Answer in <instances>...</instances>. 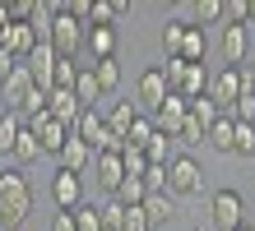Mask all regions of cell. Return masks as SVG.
<instances>
[{"label":"cell","instance_id":"obj_27","mask_svg":"<svg viewBox=\"0 0 255 231\" xmlns=\"http://www.w3.org/2000/svg\"><path fill=\"white\" fill-rule=\"evenodd\" d=\"M70 222H74V231H102V213H98V204H79L70 213Z\"/></svg>","mask_w":255,"mask_h":231},{"label":"cell","instance_id":"obj_33","mask_svg":"<svg viewBox=\"0 0 255 231\" xmlns=\"http://www.w3.org/2000/svg\"><path fill=\"white\" fill-rule=\"evenodd\" d=\"M204 134H209V130L200 125V120H190V111H186V125L176 130V144H186V148H200V144H204Z\"/></svg>","mask_w":255,"mask_h":231},{"label":"cell","instance_id":"obj_3","mask_svg":"<svg viewBox=\"0 0 255 231\" xmlns=\"http://www.w3.org/2000/svg\"><path fill=\"white\" fill-rule=\"evenodd\" d=\"M204 190V166L190 157V153H176V157L167 162V194L176 199H195Z\"/></svg>","mask_w":255,"mask_h":231},{"label":"cell","instance_id":"obj_46","mask_svg":"<svg viewBox=\"0 0 255 231\" xmlns=\"http://www.w3.org/2000/svg\"><path fill=\"white\" fill-rule=\"evenodd\" d=\"M237 231H255V227H237Z\"/></svg>","mask_w":255,"mask_h":231},{"label":"cell","instance_id":"obj_47","mask_svg":"<svg viewBox=\"0 0 255 231\" xmlns=\"http://www.w3.org/2000/svg\"><path fill=\"white\" fill-rule=\"evenodd\" d=\"M251 130H255V120H251Z\"/></svg>","mask_w":255,"mask_h":231},{"label":"cell","instance_id":"obj_8","mask_svg":"<svg viewBox=\"0 0 255 231\" xmlns=\"http://www.w3.org/2000/svg\"><path fill=\"white\" fill-rule=\"evenodd\" d=\"M56 60H61V56L51 51V42H47V37H42V42L33 46V51L23 56V70L33 74V88H42V92H51V70H56Z\"/></svg>","mask_w":255,"mask_h":231},{"label":"cell","instance_id":"obj_18","mask_svg":"<svg viewBox=\"0 0 255 231\" xmlns=\"http://www.w3.org/2000/svg\"><path fill=\"white\" fill-rule=\"evenodd\" d=\"M176 97H186V102L209 97V70H204V65H186L181 83H176Z\"/></svg>","mask_w":255,"mask_h":231},{"label":"cell","instance_id":"obj_2","mask_svg":"<svg viewBox=\"0 0 255 231\" xmlns=\"http://www.w3.org/2000/svg\"><path fill=\"white\" fill-rule=\"evenodd\" d=\"M47 9H51V23H47L51 51L61 56V60H74V56H79V46H84V37H88V23L74 19V14H65L61 5H47Z\"/></svg>","mask_w":255,"mask_h":231},{"label":"cell","instance_id":"obj_31","mask_svg":"<svg viewBox=\"0 0 255 231\" xmlns=\"http://www.w3.org/2000/svg\"><path fill=\"white\" fill-rule=\"evenodd\" d=\"M98 213H102V231H121V218H126V204H121V199L98 204Z\"/></svg>","mask_w":255,"mask_h":231},{"label":"cell","instance_id":"obj_20","mask_svg":"<svg viewBox=\"0 0 255 231\" xmlns=\"http://www.w3.org/2000/svg\"><path fill=\"white\" fill-rule=\"evenodd\" d=\"M9 157H14V166H19V171H23V166H33L37 157H42V144H37V134L33 130H19V139H14V148H9Z\"/></svg>","mask_w":255,"mask_h":231},{"label":"cell","instance_id":"obj_7","mask_svg":"<svg viewBox=\"0 0 255 231\" xmlns=\"http://www.w3.org/2000/svg\"><path fill=\"white\" fill-rule=\"evenodd\" d=\"M42 37H47V28H42V23H5V33H0V51L23 65V56L33 51Z\"/></svg>","mask_w":255,"mask_h":231},{"label":"cell","instance_id":"obj_14","mask_svg":"<svg viewBox=\"0 0 255 231\" xmlns=\"http://www.w3.org/2000/svg\"><path fill=\"white\" fill-rule=\"evenodd\" d=\"M56 162H61V171H70V176H84V166L93 162V148H88L84 139H74V134H70V139H65V148L56 153Z\"/></svg>","mask_w":255,"mask_h":231},{"label":"cell","instance_id":"obj_23","mask_svg":"<svg viewBox=\"0 0 255 231\" xmlns=\"http://www.w3.org/2000/svg\"><path fill=\"white\" fill-rule=\"evenodd\" d=\"M204 144L214 148V153H228V157H232V144H237V125H232L228 116H218L214 125H209V134H204Z\"/></svg>","mask_w":255,"mask_h":231},{"label":"cell","instance_id":"obj_21","mask_svg":"<svg viewBox=\"0 0 255 231\" xmlns=\"http://www.w3.org/2000/svg\"><path fill=\"white\" fill-rule=\"evenodd\" d=\"M88 74H93V83H98L102 97H112V92L121 88V65H116V60H93V65H88Z\"/></svg>","mask_w":255,"mask_h":231},{"label":"cell","instance_id":"obj_6","mask_svg":"<svg viewBox=\"0 0 255 231\" xmlns=\"http://www.w3.org/2000/svg\"><path fill=\"white\" fill-rule=\"evenodd\" d=\"M167 102V79H162V70L158 65H148L139 79H134V106H139V116L153 120V111Z\"/></svg>","mask_w":255,"mask_h":231},{"label":"cell","instance_id":"obj_26","mask_svg":"<svg viewBox=\"0 0 255 231\" xmlns=\"http://www.w3.org/2000/svg\"><path fill=\"white\" fill-rule=\"evenodd\" d=\"M112 199H121L126 208H139L144 199H148V190H144V180H134V176H126V180H121V190H116Z\"/></svg>","mask_w":255,"mask_h":231},{"label":"cell","instance_id":"obj_44","mask_svg":"<svg viewBox=\"0 0 255 231\" xmlns=\"http://www.w3.org/2000/svg\"><path fill=\"white\" fill-rule=\"evenodd\" d=\"M5 23H9V5H0V33H5Z\"/></svg>","mask_w":255,"mask_h":231},{"label":"cell","instance_id":"obj_10","mask_svg":"<svg viewBox=\"0 0 255 231\" xmlns=\"http://www.w3.org/2000/svg\"><path fill=\"white\" fill-rule=\"evenodd\" d=\"M51 204H56V213H74L84 204V180L70 171H56L51 176Z\"/></svg>","mask_w":255,"mask_h":231},{"label":"cell","instance_id":"obj_24","mask_svg":"<svg viewBox=\"0 0 255 231\" xmlns=\"http://www.w3.org/2000/svg\"><path fill=\"white\" fill-rule=\"evenodd\" d=\"M134 116H139V106H134V102H116L112 111L102 116V120H107V134H116V139H126V130L134 125Z\"/></svg>","mask_w":255,"mask_h":231},{"label":"cell","instance_id":"obj_11","mask_svg":"<svg viewBox=\"0 0 255 231\" xmlns=\"http://www.w3.org/2000/svg\"><path fill=\"white\" fill-rule=\"evenodd\" d=\"M28 92H33V74H28L23 65H14L5 79H0V102H5L9 111H19V106L28 102Z\"/></svg>","mask_w":255,"mask_h":231},{"label":"cell","instance_id":"obj_38","mask_svg":"<svg viewBox=\"0 0 255 231\" xmlns=\"http://www.w3.org/2000/svg\"><path fill=\"white\" fill-rule=\"evenodd\" d=\"M121 231H153L144 218V208H126V218H121Z\"/></svg>","mask_w":255,"mask_h":231},{"label":"cell","instance_id":"obj_4","mask_svg":"<svg viewBox=\"0 0 255 231\" xmlns=\"http://www.w3.org/2000/svg\"><path fill=\"white\" fill-rule=\"evenodd\" d=\"M209 222H214V231L246 227V199H242V190H214L209 194Z\"/></svg>","mask_w":255,"mask_h":231},{"label":"cell","instance_id":"obj_29","mask_svg":"<svg viewBox=\"0 0 255 231\" xmlns=\"http://www.w3.org/2000/svg\"><path fill=\"white\" fill-rule=\"evenodd\" d=\"M19 130H23V116H19V111H5V116H0V153H9V148H14Z\"/></svg>","mask_w":255,"mask_h":231},{"label":"cell","instance_id":"obj_17","mask_svg":"<svg viewBox=\"0 0 255 231\" xmlns=\"http://www.w3.org/2000/svg\"><path fill=\"white\" fill-rule=\"evenodd\" d=\"M126 0H93L88 5V28H116V19H126Z\"/></svg>","mask_w":255,"mask_h":231},{"label":"cell","instance_id":"obj_37","mask_svg":"<svg viewBox=\"0 0 255 231\" xmlns=\"http://www.w3.org/2000/svg\"><path fill=\"white\" fill-rule=\"evenodd\" d=\"M144 190L148 194H167V166H148L144 171Z\"/></svg>","mask_w":255,"mask_h":231},{"label":"cell","instance_id":"obj_41","mask_svg":"<svg viewBox=\"0 0 255 231\" xmlns=\"http://www.w3.org/2000/svg\"><path fill=\"white\" fill-rule=\"evenodd\" d=\"M51 231H74V222H70V213H56V218H51Z\"/></svg>","mask_w":255,"mask_h":231},{"label":"cell","instance_id":"obj_43","mask_svg":"<svg viewBox=\"0 0 255 231\" xmlns=\"http://www.w3.org/2000/svg\"><path fill=\"white\" fill-rule=\"evenodd\" d=\"M246 92L255 97V70H246Z\"/></svg>","mask_w":255,"mask_h":231},{"label":"cell","instance_id":"obj_35","mask_svg":"<svg viewBox=\"0 0 255 231\" xmlns=\"http://www.w3.org/2000/svg\"><path fill=\"white\" fill-rule=\"evenodd\" d=\"M74 79H79V65H74V60H56V70H51V88H74Z\"/></svg>","mask_w":255,"mask_h":231},{"label":"cell","instance_id":"obj_13","mask_svg":"<svg viewBox=\"0 0 255 231\" xmlns=\"http://www.w3.org/2000/svg\"><path fill=\"white\" fill-rule=\"evenodd\" d=\"M93 180H98L107 194H116V190H121V180H126L121 153H98V157H93Z\"/></svg>","mask_w":255,"mask_h":231},{"label":"cell","instance_id":"obj_30","mask_svg":"<svg viewBox=\"0 0 255 231\" xmlns=\"http://www.w3.org/2000/svg\"><path fill=\"white\" fill-rule=\"evenodd\" d=\"M148 134H153V120H148V116H134V125L126 130L121 144H126V148H144V144H148Z\"/></svg>","mask_w":255,"mask_h":231},{"label":"cell","instance_id":"obj_32","mask_svg":"<svg viewBox=\"0 0 255 231\" xmlns=\"http://www.w3.org/2000/svg\"><path fill=\"white\" fill-rule=\"evenodd\" d=\"M186 111H190V120H200V125H204V130H209V125H214V120H218V116H223V111H218V106H214V102H209V97H195V102L186 106Z\"/></svg>","mask_w":255,"mask_h":231},{"label":"cell","instance_id":"obj_22","mask_svg":"<svg viewBox=\"0 0 255 231\" xmlns=\"http://www.w3.org/2000/svg\"><path fill=\"white\" fill-rule=\"evenodd\" d=\"M172 144H176V139H167L162 130H153V134H148V144H144L139 153H144V162H148V166H167V162L176 157V153H172Z\"/></svg>","mask_w":255,"mask_h":231},{"label":"cell","instance_id":"obj_39","mask_svg":"<svg viewBox=\"0 0 255 231\" xmlns=\"http://www.w3.org/2000/svg\"><path fill=\"white\" fill-rule=\"evenodd\" d=\"M162 70V79H167V92H176V83H181V74H186V60H167V65H158Z\"/></svg>","mask_w":255,"mask_h":231},{"label":"cell","instance_id":"obj_42","mask_svg":"<svg viewBox=\"0 0 255 231\" xmlns=\"http://www.w3.org/2000/svg\"><path fill=\"white\" fill-rule=\"evenodd\" d=\"M14 65H19V60H9V56H5V51H0V79H5V74H9V70H14Z\"/></svg>","mask_w":255,"mask_h":231},{"label":"cell","instance_id":"obj_1","mask_svg":"<svg viewBox=\"0 0 255 231\" xmlns=\"http://www.w3.org/2000/svg\"><path fill=\"white\" fill-rule=\"evenodd\" d=\"M33 213V185L19 166L0 171V231H19Z\"/></svg>","mask_w":255,"mask_h":231},{"label":"cell","instance_id":"obj_19","mask_svg":"<svg viewBox=\"0 0 255 231\" xmlns=\"http://www.w3.org/2000/svg\"><path fill=\"white\" fill-rule=\"evenodd\" d=\"M139 208H144L148 227H167V222L176 218V199H172V194H148V199H144Z\"/></svg>","mask_w":255,"mask_h":231},{"label":"cell","instance_id":"obj_36","mask_svg":"<svg viewBox=\"0 0 255 231\" xmlns=\"http://www.w3.org/2000/svg\"><path fill=\"white\" fill-rule=\"evenodd\" d=\"M232 157H255V130H251V125H237V144H232Z\"/></svg>","mask_w":255,"mask_h":231},{"label":"cell","instance_id":"obj_15","mask_svg":"<svg viewBox=\"0 0 255 231\" xmlns=\"http://www.w3.org/2000/svg\"><path fill=\"white\" fill-rule=\"evenodd\" d=\"M223 60H228V65H237V70H242V60H246V51H251V37H246V28L242 23H228V28H223Z\"/></svg>","mask_w":255,"mask_h":231},{"label":"cell","instance_id":"obj_12","mask_svg":"<svg viewBox=\"0 0 255 231\" xmlns=\"http://www.w3.org/2000/svg\"><path fill=\"white\" fill-rule=\"evenodd\" d=\"M186 106H190L186 97H176V92H167V102H162L158 111H153V130H162L167 139H176V130L186 125Z\"/></svg>","mask_w":255,"mask_h":231},{"label":"cell","instance_id":"obj_25","mask_svg":"<svg viewBox=\"0 0 255 231\" xmlns=\"http://www.w3.org/2000/svg\"><path fill=\"white\" fill-rule=\"evenodd\" d=\"M204 51H209L204 28H186V42H181V56H176V60H186V65H204Z\"/></svg>","mask_w":255,"mask_h":231},{"label":"cell","instance_id":"obj_40","mask_svg":"<svg viewBox=\"0 0 255 231\" xmlns=\"http://www.w3.org/2000/svg\"><path fill=\"white\" fill-rule=\"evenodd\" d=\"M223 14H228L232 23H242V28H246V0H232V5H223Z\"/></svg>","mask_w":255,"mask_h":231},{"label":"cell","instance_id":"obj_34","mask_svg":"<svg viewBox=\"0 0 255 231\" xmlns=\"http://www.w3.org/2000/svg\"><path fill=\"white\" fill-rule=\"evenodd\" d=\"M218 19H223V0H195V28L218 23Z\"/></svg>","mask_w":255,"mask_h":231},{"label":"cell","instance_id":"obj_16","mask_svg":"<svg viewBox=\"0 0 255 231\" xmlns=\"http://www.w3.org/2000/svg\"><path fill=\"white\" fill-rule=\"evenodd\" d=\"M84 46L93 51V60H116V46H121V33H116V28H88Z\"/></svg>","mask_w":255,"mask_h":231},{"label":"cell","instance_id":"obj_45","mask_svg":"<svg viewBox=\"0 0 255 231\" xmlns=\"http://www.w3.org/2000/svg\"><path fill=\"white\" fill-rule=\"evenodd\" d=\"M246 23H255V0H246Z\"/></svg>","mask_w":255,"mask_h":231},{"label":"cell","instance_id":"obj_28","mask_svg":"<svg viewBox=\"0 0 255 231\" xmlns=\"http://www.w3.org/2000/svg\"><path fill=\"white\" fill-rule=\"evenodd\" d=\"M181 42H186V23H167V28H162V56H167V60H176V56H181Z\"/></svg>","mask_w":255,"mask_h":231},{"label":"cell","instance_id":"obj_9","mask_svg":"<svg viewBox=\"0 0 255 231\" xmlns=\"http://www.w3.org/2000/svg\"><path fill=\"white\" fill-rule=\"evenodd\" d=\"M23 125L37 134L42 153H61V148H65V139L74 134V130H70V125H61V120H56L51 111H42V116H33V120H23Z\"/></svg>","mask_w":255,"mask_h":231},{"label":"cell","instance_id":"obj_5","mask_svg":"<svg viewBox=\"0 0 255 231\" xmlns=\"http://www.w3.org/2000/svg\"><path fill=\"white\" fill-rule=\"evenodd\" d=\"M246 92V70L237 65H223L218 74H209V102L218 106V111H228V106Z\"/></svg>","mask_w":255,"mask_h":231}]
</instances>
